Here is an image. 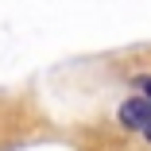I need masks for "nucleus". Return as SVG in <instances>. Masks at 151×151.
Returning <instances> with one entry per match:
<instances>
[{"instance_id":"obj_1","label":"nucleus","mask_w":151,"mask_h":151,"mask_svg":"<svg viewBox=\"0 0 151 151\" xmlns=\"http://www.w3.org/2000/svg\"><path fill=\"white\" fill-rule=\"evenodd\" d=\"M120 124L124 128H136V132H143L147 124H151V101L147 97H128L124 105H120Z\"/></svg>"},{"instance_id":"obj_2","label":"nucleus","mask_w":151,"mask_h":151,"mask_svg":"<svg viewBox=\"0 0 151 151\" xmlns=\"http://www.w3.org/2000/svg\"><path fill=\"white\" fill-rule=\"evenodd\" d=\"M136 85H139V97H147V101H151V74L136 78Z\"/></svg>"},{"instance_id":"obj_3","label":"nucleus","mask_w":151,"mask_h":151,"mask_svg":"<svg viewBox=\"0 0 151 151\" xmlns=\"http://www.w3.org/2000/svg\"><path fill=\"white\" fill-rule=\"evenodd\" d=\"M143 136H147V139H151V124H147V128H143Z\"/></svg>"}]
</instances>
